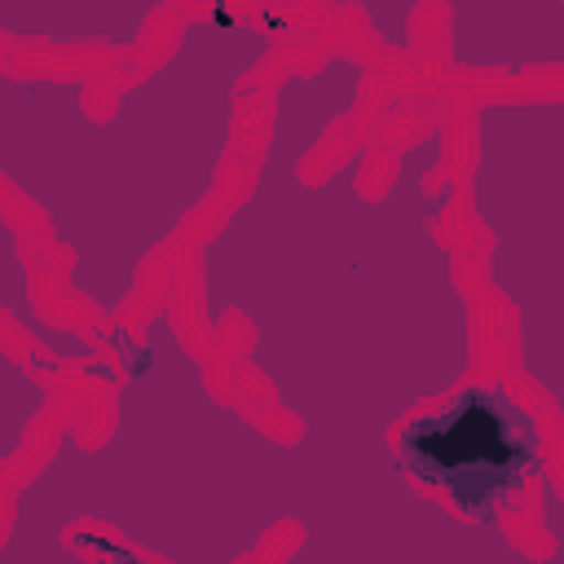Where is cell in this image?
<instances>
[{
    "instance_id": "1",
    "label": "cell",
    "mask_w": 564,
    "mask_h": 564,
    "mask_svg": "<svg viewBox=\"0 0 564 564\" xmlns=\"http://www.w3.org/2000/svg\"><path fill=\"white\" fill-rule=\"evenodd\" d=\"M397 463L471 520L520 507L542 467L533 414L498 383H471L397 432Z\"/></svg>"
}]
</instances>
